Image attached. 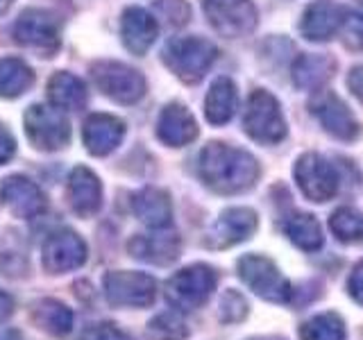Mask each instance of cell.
I'll use <instances>...</instances> for the list:
<instances>
[{
  "instance_id": "obj_1",
  "label": "cell",
  "mask_w": 363,
  "mask_h": 340,
  "mask_svg": "<svg viewBox=\"0 0 363 340\" xmlns=\"http://www.w3.org/2000/svg\"><path fill=\"white\" fill-rule=\"evenodd\" d=\"M200 177L216 193L230 196V193L247 191L255 184L259 177V164L241 147L213 141L204 145L200 152Z\"/></svg>"
},
{
  "instance_id": "obj_2",
  "label": "cell",
  "mask_w": 363,
  "mask_h": 340,
  "mask_svg": "<svg viewBox=\"0 0 363 340\" xmlns=\"http://www.w3.org/2000/svg\"><path fill=\"white\" fill-rule=\"evenodd\" d=\"M164 64L182 82L196 84L207 75L211 64L218 57V48L202 37H177L170 39L164 48Z\"/></svg>"
},
{
  "instance_id": "obj_3",
  "label": "cell",
  "mask_w": 363,
  "mask_h": 340,
  "mask_svg": "<svg viewBox=\"0 0 363 340\" xmlns=\"http://www.w3.org/2000/svg\"><path fill=\"white\" fill-rule=\"evenodd\" d=\"M243 128L247 136L257 143L275 145L286 136V120L281 116L279 102L268 91H252L243 111Z\"/></svg>"
},
{
  "instance_id": "obj_4",
  "label": "cell",
  "mask_w": 363,
  "mask_h": 340,
  "mask_svg": "<svg viewBox=\"0 0 363 340\" xmlns=\"http://www.w3.org/2000/svg\"><path fill=\"white\" fill-rule=\"evenodd\" d=\"M91 75L102 94L121 105H134L145 96V77L121 62H98Z\"/></svg>"
},
{
  "instance_id": "obj_5",
  "label": "cell",
  "mask_w": 363,
  "mask_h": 340,
  "mask_svg": "<svg viewBox=\"0 0 363 340\" xmlns=\"http://www.w3.org/2000/svg\"><path fill=\"white\" fill-rule=\"evenodd\" d=\"M26 134L34 147L52 152L68 143L71 125H68L62 109L48 105H32L26 111Z\"/></svg>"
},
{
  "instance_id": "obj_6",
  "label": "cell",
  "mask_w": 363,
  "mask_h": 340,
  "mask_svg": "<svg viewBox=\"0 0 363 340\" xmlns=\"http://www.w3.org/2000/svg\"><path fill=\"white\" fill-rule=\"evenodd\" d=\"M211 28L223 37H245L257 28V7L252 0H202Z\"/></svg>"
},
{
  "instance_id": "obj_7",
  "label": "cell",
  "mask_w": 363,
  "mask_h": 340,
  "mask_svg": "<svg viewBox=\"0 0 363 340\" xmlns=\"http://www.w3.org/2000/svg\"><path fill=\"white\" fill-rule=\"evenodd\" d=\"M295 179L302 193L313 202H327L336 196L338 191V173L332 166V162H327L325 157L315 152H306L298 159V164L293 168Z\"/></svg>"
},
{
  "instance_id": "obj_8",
  "label": "cell",
  "mask_w": 363,
  "mask_h": 340,
  "mask_svg": "<svg viewBox=\"0 0 363 340\" xmlns=\"http://www.w3.org/2000/svg\"><path fill=\"white\" fill-rule=\"evenodd\" d=\"M216 288V272L209 266H191L168 281L166 298L173 302L177 309H198V306L209 298Z\"/></svg>"
},
{
  "instance_id": "obj_9",
  "label": "cell",
  "mask_w": 363,
  "mask_h": 340,
  "mask_svg": "<svg viewBox=\"0 0 363 340\" xmlns=\"http://www.w3.org/2000/svg\"><path fill=\"white\" fill-rule=\"evenodd\" d=\"M14 37L18 43L50 57L60 48V26L43 9H26L14 23Z\"/></svg>"
},
{
  "instance_id": "obj_10",
  "label": "cell",
  "mask_w": 363,
  "mask_h": 340,
  "mask_svg": "<svg viewBox=\"0 0 363 340\" xmlns=\"http://www.w3.org/2000/svg\"><path fill=\"white\" fill-rule=\"evenodd\" d=\"M311 113L320 120L323 128L340 141H354L361 134V125L354 113L334 91H318L311 100Z\"/></svg>"
},
{
  "instance_id": "obj_11",
  "label": "cell",
  "mask_w": 363,
  "mask_h": 340,
  "mask_svg": "<svg viewBox=\"0 0 363 340\" xmlns=\"http://www.w3.org/2000/svg\"><path fill=\"white\" fill-rule=\"evenodd\" d=\"M238 272L245 279V283L252 288L257 295L266 298L270 302H284L289 300L291 286L289 281L279 275V270L275 268L270 259L247 254L238 261Z\"/></svg>"
},
{
  "instance_id": "obj_12",
  "label": "cell",
  "mask_w": 363,
  "mask_h": 340,
  "mask_svg": "<svg viewBox=\"0 0 363 340\" xmlns=\"http://www.w3.org/2000/svg\"><path fill=\"white\" fill-rule=\"evenodd\" d=\"M105 295L118 306H147L155 300V279L143 272H109L105 277Z\"/></svg>"
},
{
  "instance_id": "obj_13",
  "label": "cell",
  "mask_w": 363,
  "mask_h": 340,
  "mask_svg": "<svg viewBox=\"0 0 363 340\" xmlns=\"http://www.w3.org/2000/svg\"><path fill=\"white\" fill-rule=\"evenodd\" d=\"M86 261V245L75 232H55L43 243V266L52 275H64Z\"/></svg>"
},
{
  "instance_id": "obj_14",
  "label": "cell",
  "mask_w": 363,
  "mask_h": 340,
  "mask_svg": "<svg viewBox=\"0 0 363 340\" xmlns=\"http://www.w3.org/2000/svg\"><path fill=\"white\" fill-rule=\"evenodd\" d=\"M0 196H3V202L9 207V211L18 218H34L48 207L43 191L28 177H7L0 186Z\"/></svg>"
},
{
  "instance_id": "obj_15",
  "label": "cell",
  "mask_w": 363,
  "mask_h": 340,
  "mask_svg": "<svg viewBox=\"0 0 363 340\" xmlns=\"http://www.w3.org/2000/svg\"><path fill=\"white\" fill-rule=\"evenodd\" d=\"M345 9L332 3V0H315L304 9L300 21V32L309 41H327L343 28Z\"/></svg>"
},
{
  "instance_id": "obj_16",
  "label": "cell",
  "mask_w": 363,
  "mask_h": 340,
  "mask_svg": "<svg viewBox=\"0 0 363 340\" xmlns=\"http://www.w3.org/2000/svg\"><path fill=\"white\" fill-rule=\"evenodd\" d=\"M125 136V123L109 113H94L82 128V139L91 154L105 157L121 145Z\"/></svg>"
},
{
  "instance_id": "obj_17",
  "label": "cell",
  "mask_w": 363,
  "mask_h": 340,
  "mask_svg": "<svg viewBox=\"0 0 363 340\" xmlns=\"http://www.w3.org/2000/svg\"><path fill=\"white\" fill-rule=\"evenodd\" d=\"M157 136L170 147L189 145L198 136V123L186 107L177 105V102H170L159 113Z\"/></svg>"
},
{
  "instance_id": "obj_18",
  "label": "cell",
  "mask_w": 363,
  "mask_h": 340,
  "mask_svg": "<svg viewBox=\"0 0 363 340\" xmlns=\"http://www.w3.org/2000/svg\"><path fill=\"white\" fill-rule=\"evenodd\" d=\"M159 26L152 14H147L141 7H130L125 9L123 21H121V37L125 48L132 55H145L150 50V45L157 39Z\"/></svg>"
},
{
  "instance_id": "obj_19",
  "label": "cell",
  "mask_w": 363,
  "mask_h": 340,
  "mask_svg": "<svg viewBox=\"0 0 363 340\" xmlns=\"http://www.w3.org/2000/svg\"><path fill=\"white\" fill-rule=\"evenodd\" d=\"M68 202L77 215H94L102 204V186L96 173L89 168L77 166L68 177Z\"/></svg>"
},
{
  "instance_id": "obj_20",
  "label": "cell",
  "mask_w": 363,
  "mask_h": 340,
  "mask_svg": "<svg viewBox=\"0 0 363 340\" xmlns=\"http://www.w3.org/2000/svg\"><path fill=\"white\" fill-rule=\"evenodd\" d=\"M257 230V215L250 209H227L213 225L209 234L211 243L216 247H230L234 243H241L250 238Z\"/></svg>"
},
{
  "instance_id": "obj_21",
  "label": "cell",
  "mask_w": 363,
  "mask_h": 340,
  "mask_svg": "<svg viewBox=\"0 0 363 340\" xmlns=\"http://www.w3.org/2000/svg\"><path fill=\"white\" fill-rule=\"evenodd\" d=\"M130 252L141 261L166 266L170 261L177 259L179 238L175 234L164 232V230H157L155 234H139L130 241Z\"/></svg>"
},
{
  "instance_id": "obj_22",
  "label": "cell",
  "mask_w": 363,
  "mask_h": 340,
  "mask_svg": "<svg viewBox=\"0 0 363 340\" xmlns=\"http://www.w3.org/2000/svg\"><path fill=\"white\" fill-rule=\"evenodd\" d=\"M334 68H336V62L323 52L300 55L293 64V82L302 91H318L332 79Z\"/></svg>"
},
{
  "instance_id": "obj_23",
  "label": "cell",
  "mask_w": 363,
  "mask_h": 340,
  "mask_svg": "<svg viewBox=\"0 0 363 340\" xmlns=\"http://www.w3.org/2000/svg\"><path fill=\"white\" fill-rule=\"evenodd\" d=\"M238 109L236 84L230 77H218L209 86V94L204 98V116L211 125H225L234 118Z\"/></svg>"
},
{
  "instance_id": "obj_24",
  "label": "cell",
  "mask_w": 363,
  "mask_h": 340,
  "mask_svg": "<svg viewBox=\"0 0 363 340\" xmlns=\"http://www.w3.org/2000/svg\"><path fill=\"white\" fill-rule=\"evenodd\" d=\"M132 209L136 218L152 227V230H164L170 222V200L159 188H143L136 193L132 200Z\"/></svg>"
},
{
  "instance_id": "obj_25",
  "label": "cell",
  "mask_w": 363,
  "mask_h": 340,
  "mask_svg": "<svg viewBox=\"0 0 363 340\" xmlns=\"http://www.w3.org/2000/svg\"><path fill=\"white\" fill-rule=\"evenodd\" d=\"M48 96L57 109L77 111L86 105V86L79 77L71 73H55L48 82Z\"/></svg>"
},
{
  "instance_id": "obj_26",
  "label": "cell",
  "mask_w": 363,
  "mask_h": 340,
  "mask_svg": "<svg viewBox=\"0 0 363 340\" xmlns=\"http://www.w3.org/2000/svg\"><path fill=\"white\" fill-rule=\"evenodd\" d=\"M34 320L37 324L52 336H66L73 329L75 315L66 304L57 300H41L34 306Z\"/></svg>"
},
{
  "instance_id": "obj_27",
  "label": "cell",
  "mask_w": 363,
  "mask_h": 340,
  "mask_svg": "<svg viewBox=\"0 0 363 340\" xmlns=\"http://www.w3.org/2000/svg\"><path fill=\"white\" fill-rule=\"evenodd\" d=\"M32 79L34 75L26 62L16 60V57L0 60V98H16L26 94Z\"/></svg>"
},
{
  "instance_id": "obj_28",
  "label": "cell",
  "mask_w": 363,
  "mask_h": 340,
  "mask_svg": "<svg viewBox=\"0 0 363 340\" xmlns=\"http://www.w3.org/2000/svg\"><path fill=\"white\" fill-rule=\"evenodd\" d=\"M284 232H286L291 241L302 249H318L323 245L320 225H318L313 215H306V213L291 215V218L284 220Z\"/></svg>"
},
{
  "instance_id": "obj_29",
  "label": "cell",
  "mask_w": 363,
  "mask_h": 340,
  "mask_svg": "<svg viewBox=\"0 0 363 340\" xmlns=\"http://www.w3.org/2000/svg\"><path fill=\"white\" fill-rule=\"evenodd\" d=\"M329 227H332V232L345 243L363 241V213L350 207L336 209L332 218H329Z\"/></svg>"
},
{
  "instance_id": "obj_30",
  "label": "cell",
  "mask_w": 363,
  "mask_h": 340,
  "mask_svg": "<svg viewBox=\"0 0 363 340\" xmlns=\"http://www.w3.org/2000/svg\"><path fill=\"white\" fill-rule=\"evenodd\" d=\"M300 336L302 340H343L345 329H343V322H340L334 313H325L306 322L302 327Z\"/></svg>"
},
{
  "instance_id": "obj_31",
  "label": "cell",
  "mask_w": 363,
  "mask_h": 340,
  "mask_svg": "<svg viewBox=\"0 0 363 340\" xmlns=\"http://www.w3.org/2000/svg\"><path fill=\"white\" fill-rule=\"evenodd\" d=\"M147 334L152 340H179L186 336V327L177 313H162L150 322Z\"/></svg>"
},
{
  "instance_id": "obj_32",
  "label": "cell",
  "mask_w": 363,
  "mask_h": 340,
  "mask_svg": "<svg viewBox=\"0 0 363 340\" xmlns=\"http://www.w3.org/2000/svg\"><path fill=\"white\" fill-rule=\"evenodd\" d=\"M343 34L347 48L363 50V0H354V5L345 11Z\"/></svg>"
},
{
  "instance_id": "obj_33",
  "label": "cell",
  "mask_w": 363,
  "mask_h": 340,
  "mask_svg": "<svg viewBox=\"0 0 363 340\" xmlns=\"http://www.w3.org/2000/svg\"><path fill=\"white\" fill-rule=\"evenodd\" d=\"M155 9L159 11V16H164V21L173 28L184 26V23H189V16H191L186 0H157Z\"/></svg>"
},
{
  "instance_id": "obj_34",
  "label": "cell",
  "mask_w": 363,
  "mask_h": 340,
  "mask_svg": "<svg viewBox=\"0 0 363 340\" xmlns=\"http://www.w3.org/2000/svg\"><path fill=\"white\" fill-rule=\"evenodd\" d=\"M84 340H132V338L113 324H96L84 334Z\"/></svg>"
},
{
  "instance_id": "obj_35",
  "label": "cell",
  "mask_w": 363,
  "mask_h": 340,
  "mask_svg": "<svg viewBox=\"0 0 363 340\" xmlns=\"http://www.w3.org/2000/svg\"><path fill=\"white\" fill-rule=\"evenodd\" d=\"M16 152V143L14 139H11V134L0 125V166L7 164L11 157H14Z\"/></svg>"
},
{
  "instance_id": "obj_36",
  "label": "cell",
  "mask_w": 363,
  "mask_h": 340,
  "mask_svg": "<svg viewBox=\"0 0 363 340\" xmlns=\"http://www.w3.org/2000/svg\"><path fill=\"white\" fill-rule=\"evenodd\" d=\"M350 290L363 304V261L354 268V272H352V277H350Z\"/></svg>"
},
{
  "instance_id": "obj_37",
  "label": "cell",
  "mask_w": 363,
  "mask_h": 340,
  "mask_svg": "<svg viewBox=\"0 0 363 340\" xmlns=\"http://www.w3.org/2000/svg\"><path fill=\"white\" fill-rule=\"evenodd\" d=\"M11 313H14V300H11L9 293L0 288V322H5Z\"/></svg>"
},
{
  "instance_id": "obj_38",
  "label": "cell",
  "mask_w": 363,
  "mask_h": 340,
  "mask_svg": "<svg viewBox=\"0 0 363 340\" xmlns=\"http://www.w3.org/2000/svg\"><path fill=\"white\" fill-rule=\"evenodd\" d=\"M347 82H350L352 91H354L359 98H363V66H359V68H354V71H352Z\"/></svg>"
},
{
  "instance_id": "obj_39",
  "label": "cell",
  "mask_w": 363,
  "mask_h": 340,
  "mask_svg": "<svg viewBox=\"0 0 363 340\" xmlns=\"http://www.w3.org/2000/svg\"><path fill=\"white\" fill-rule=\"evenodd\" d=\"M0 340H21V336L16 332H11V329H3L0 332Z\"/></svg>"
},
{
  "instance_id": "obj_40",
  "label": "cell",
  "mask_w": 363,
  "mask_h": 340,
  "mask_svg": "<svg viewBox=\"0 0 363 340\" xmlns=\"http://www.w3.org/2000/svg\"><path fill=\"white\" fill-rule=\"evenodd\" d=\"M9 5H11V0H0V14H3V11H7Z\"/></svg>"
},
{
  "instance_id": "obj_41",
  "label": "cell",
  "mask_w": 363,
  "mask_h": 340,
  "mask_svg": "<svg viewBox=\"0 0 363 340\" xmlns=\"http://www.w3.org/2000/svg\"><path fill=\"white\" fill-rule=\"evenodd\" d=\"M270 340H275V338H270Z\"/></svg>"
}]
</instances>
